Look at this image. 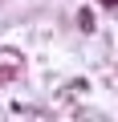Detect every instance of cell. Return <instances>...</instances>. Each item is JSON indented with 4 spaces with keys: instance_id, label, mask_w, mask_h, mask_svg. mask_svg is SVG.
<instances>
[{
    "instance_id": "6da1fadb",
    "label": "cell",
    "mask_w": 118,
    "mask_h": 122,
    "mask_svg": "<svg viewBox=\"0 0 118 122\" xmlns=\"http://www.w3.org/2000/svg\"><path fill=\"white\" fill-rule=\"evenodd\" d=\"M102 4H110V8H114V4H118V0H102Z\"/></svg>"
}]
</instances>
